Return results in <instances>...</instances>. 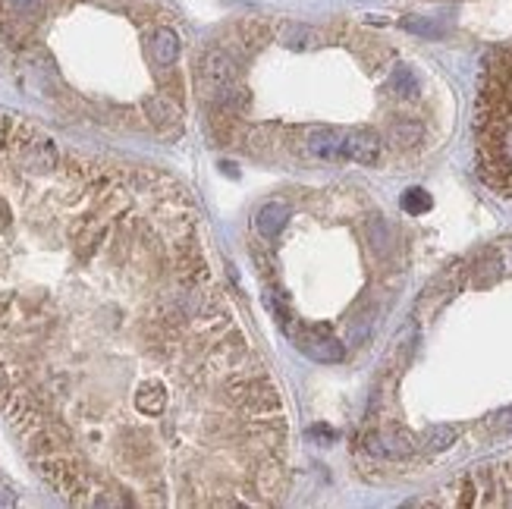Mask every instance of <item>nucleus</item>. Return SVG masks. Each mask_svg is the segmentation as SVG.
I'll return each instance as SVG.
<instances>
[{
	"mask_svg": "<svg viewBox=\"0 0 512 509\" xmlns=\"http://www.w3.org/2000/svg\"><path fill=\"white\" fill-rule=\"evenodd\" d=\"M0 415L72 506H277L292 431L170 173L0 111Z\"/></svg>",
	"mask_w": 512,
	"mask_h": 509,
	"instance_id": "nucleus-1",
	"label": "nucleus"
},
{
	"mask_svg": "<svg viewBox=\"0 0 512 509\" xmlns=\"http://www.w3.org/2000/svg\"><path fill=\"white\" fill-rule=\"evenodd\" d=\"M474 167L487 189L512 201V45L484 57L472 113Z\"/></svg>",
	"mask_w": 512,
	"mask_h": 509,
	"instance_id": "nucleus-3",
	"label": "nucleus"
},
{
	"mask_svg": "<svg viewBox=\"0 0 512 509\" xmlns=\"http://www.w3.org/2000/svg\"><path fill=\"white\" fill-rule=\"evenodd\" d=\"M421 506L512 509V456L500 462L478 465V469L440 484L421 500Z\"/></svg>",
	"mask_w": 512,
	"mask_h": 509,
	"instance_id": "nucleus-4",
	"label": "nucleus"
},
{
	"mask_svg": "<svg viewBox=\"0 0 512 509\" xmlns=\"http://www.w3.org/2000/svg\"><path fill=\"white\" fill-rule=\"evenodd\" d=\"M0 41L26 91L76 120L167 135L186 116L182 35L157 0H0Z\"/></svg>",
	"mask_w": 512,
	"mask_h": 509,
	"instance_id": "nucleus-2",
	"label": "nucleus"
}]
</instances>
